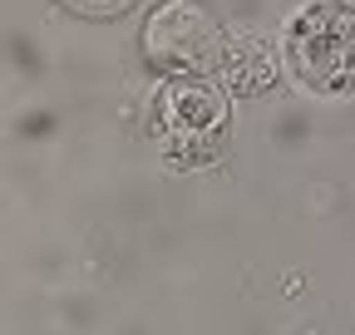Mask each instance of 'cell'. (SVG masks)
Here are the masks:
<instances>
[{
	"label": "cell",
	"instance_id": "obj_2",
	"mask_svg": "<svg viewBox=\"0 0 355 335\" xmlns=\"http://www.w3.org/2000/svg\"><path fill=\"white\" fill-rule=\"evenodd\" d=\"M158 138L178 163H202L222 148L227 134V99L207 79H168V89L153 104Z\"/></svg>",
	"mask_w": 355,
	"mask_h": 335
},
{
	"label": "cell",
	"instance_id": "obj_5",
	"mask_svg": "<svg viewBox=\"0 0 355 335\" xmlns=\"http://www.w3.org/2000/svg\"><path fill=\"white\" fill-rule=\"evenodd\" d=\"M69 10H79V15H119L128 0H64Z\"/></svg>",
	"mask_w": 355,
	"mask_h": 335
},
{
	"label": "cell",
	"instance_id": "obj_4",
	"mask_svg": "<svg viewBox=\"0 0 355 335\" xmlns=\"http://www.w3.org/2000/svg\"><path fill=\"white\" fill-rule=\"evenodd\" d=\"M222 60H227V84L242 89V94H257V89L272 84V64H266L261 45H252V39L237 45V50H222Z\"/></svg>",
	"mask_w": 355,
	"mask_h": 335
},
{
	"label": "cell",
	"instance_id": "obj_3",
	"mask_svg": "<svg viewBox=\"0 0 355 335\" xmlns=\"http://www.w3.org/2000/svg\"><path fill=\"white\" fill-rule=\"evenodd\" d=\"M144 50L163 74L198 79V74L222 64V30L202 6H193V0H168V6H158L148 15V25H144Z\"/></svg>",
	"mask_w": 355,
	"mask_h": 335
},
{
	"label": "cell",
	"instance_id": "obj_1",
	"mask_svg": "<svg viewBox=\"0 0 355 335\" xmlns=\"http://www.w3.org/2000/svg\"><path fill=\"white\" fill-rule=\"evenodd\" d=\"M286 60L306 89H350L355 84V6L350 0H316L286 30Z\"/></svg>",
	"mask_w": 355,
	"mask_h": 335
}]
</instances>
